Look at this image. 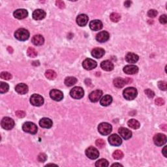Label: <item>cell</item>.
Wrapping results in <instances>:
<instances>
[{
    "mask_svg": "<svg viewBox=\"0 0 167 167\" xmlns=\"http://www.w3.org/2000/svg\"><path fill=\"white\" fill-rule=\"evenodd\" d=\"M138 92L136 88L130 87L125 89L123 92V95L125 99L128 101H131L134 99L136 97Z\"/></svg>",
    "mask_w": 167,
    "mask_h": 167,
    "instance_id": "6da1fadb",
    "label": "cell"
},
{
    "mask_svg": "<svg viewBox=\"0 0 167 167\" xmlns=\"http://www.w3.org/2000/svg\"><path fill=\"white\" fill-rule=\"evenodd\" d=\"M101 67L106 71H111L114 69V64L111 61L105 60L101 63Z\"/></svg>",
    "mask_w": 167,
    "mask_h": 167,
    "instance_id": "484cf974",
    "label": "cell"
},
{
    "mask_svg": "<svg viewBox=\"0 0 167 167\" xmlns=\"http://www.w3.org/2000/svg\"><path fill=\"white\" fill-rule=\"evenodd\" d=\"M2 127L5 130H11L14 127V121L11 117H3L1 122Z\"/></svg>",
    "mask_w": 167,
    "mask_h": 167,
    "instance_id": "8992f818",
    "label": "cell"
},
{
    "mask_svg": "<svg viewBox=\"0 0 167 167\" xmlns=\"http://www.w3.org/2000/svg\"><path fill=\"white\" fill-rule=\"evenodd\" d=\"M64 82L67 86L70 87L73 85H75L77 82V79L75 78V77H72V76L67 77L66 80H65Z\"/></svg>",
    "mask_w": 167,
    "mask_h": 167,
    "instance_id": "f1b7e54d",
    "label": "cell"
},
{
    "mask_svg": "<svg viewBox=\"0 0 167 167\" xmlns=\"http://www.w3.org/2000/svg\"><path fill=\"white\" fill-rule=\"evenodd\" d=\"M157 11L155 9H151L148 12V16L150 18H155L157 15Z\"/></svg>",
    "mask_w": 167,
    "mask_h": 167,
    "instance_id": "ab89813d",
    "label": "cell"
},
{
    "mask_svg": "<svg viewBox=\"0 0 167 167\" xmlns=\"http://www.w3.org/2000/svg\"><path fill=\"white\" fill-rule=\"evenodd\" d=\"M110 38V35L107 31H101L96 35V40L99 43L107 42Z\"/></svg>",
    "mask_w": 167,
    "mask_h": 167,
    "instance_id": "5bb4252c",
    "label": "cell"
},
{
    "mask_svg": "<svg viewBox=\"0 0 167 167\" xmlns=\"http://www.w3.org/2000/svg\"><path fill=\"white\" fill-rule=\"evenodd\" d=\"M85 155L90 159H96L99 157V152L94 147H89L85 150Z\"/></svg>",
    "mask_w": 167,
    "mask_h": 167,
    "instance_id": "52a82bcc",
    "label": "cell"
},
{
    "mask_svg": "<svg viewBox=\"0 0 167 167\" xmlns=\"http://www.w3.org/2000/svg\"><path fill=\"white\" fill-rule=\"evenodd\" d=\"M112 102V97L111 95H105L100 101V104L103 107H107L110 105Z\"/></svg>",
    "mask_w": 167,
    "mask_h": 167,
    "instance_id": "4316f807",
    "label": "cell"
},
{
    "mask_svg": "<svg viewBox=\"0 0 167 167\" xmlns=\"http://www.w3.org/2000/svg\"><path fill=\"white\" fill-rule=\"evenodd\" d=\"M158 87L161 90L166 91L167 89V85L166 82H165V81H160V82H158Z\"/></svg>",
    "mask_w": 167,
    "mask_h": 167,
    "instance_id": "74e56055",
    "label": "cell"
},
{
    "mask_svg": "<svg viewBox=\"0 0 167 167\" xmlns=\"http://www.w3.org/2000/svg\"><path fill=\"white\" fill-rule=\"evenodd\" d=\"M45 76L49 80H54L56 78L57 74L54 71L48 70L45 72Z\"/></svg>",
    "mask_w": 167,
    "mask_h": 167,
    "instance_id": "1f68e13d",
    "label": "cell"
},
{
    "mask_svg": "<svg viewBox=\"0 0 167 167\" xmlns=\"http://www.w3.org/2000/svg\"><path fill=\"white\" fill-rule=\"evenodd\" d=\"M70 95L73 99H80L84 97V91L81 87H75L71 90Z\"/></svg>",
    "mask_w": 167,
    "mask_h": 167,
    "instance_id": "5b68a950",
    "label": "cell"
},
{
    "mask_svg": "<svg viewBox=\"0 0 167 167\" xmlns=\"http://www.w3.org/2000/svg\"><path fill=\"white\" fill-rule=\"evenodd\" d=\"M166 136L164 134L158 133L153 137V142L154 144L157 146H162L166 144Z\"/></svg>",
    "mask_w": 167,
    "mask_h": 167,
    "instance_id": "ba28073f",
    "label": "cell"
},
{
    "mask_svg": "<svg viewBox=\"0 0 167 167\" xmlns=\"http://www.w3.org/2000/svg\"><path fill=\"white\" fill-rule=\"evenodd\" d=\"M112 125L108 123H105V122L100 124L98 126V131L102 135H108V134H109L112 132Z\"/></svg>",
    "mask_w": 167,
    "mask_h": 167,
    "instance_id": "277c9868",
    "label": "cell"
},
{
    "mask_svg": "<svg viewBox=\"0 0 167 167\" xmlns=\"http://www.w3.org/2000/svg\"><path fill=\"white\" fill-rule=\"evenodd\" d=\"M138 59H139L138 56L132 52H129L128 54H127V55L125 56L126 62L129 63H135L138 62Z\"/></svg>",
    "mask_w": 167,
    "mask_h": 167,
    "instance_id": "44dd1931",
    "label": "cell"
},
{
    "mask_svg": "<svg viewBox=\"0 0 167 167\" xmlns=\"http://www.w3.org/2000/svg\"><path fill=\"white\" fill-rule=\"evenodd\" d=\"M127 125L129 127H131V129H137L139 128L140 126L139 122L134 119L129 120V121L127 122Z\"/></svg>",
    "mask_w": 167,
    "mask_h": 167,
    "instance_id": "f546056e",
    "label": "cell"
},
{
    "mask_svg": "<svg viewBox=\"0 0 167 167\" xmlns=\"http://www.w3.org/2000/svg\"><path fill=\"white\" fill-rule=\"evenodd\" d=\"M161 128L162 130H163V131H166V129H167L166 125H165V124H164V125H161Z\"/></svg>",
    "mask_w": 167,
    "mask_h": 167,
    "instance_id": "681fc988",
    "label": "cell"
},
{
    "mask_svg": "<svg viewBox=\"0 0 167 167\" xmlns=\"http://www.w3.org/2000/svg\"><path fill=\"white\" fill-rule=\"evenodd\" d=\"M108 165V161L104 159H101L95 162V166L97 167H107Z\"/></svg>",
    "mask_w": 167,
    "mask_h": 167,
    "instance_id": "4dcf8cb0",
    "label": "cell"
},
{
    "mask_svg": "<svg viewBox=\"0 0 167 167\" xmlns=\"http://www.w3.org/2000/svg\"><path fill=\"white\" fill-rule=\"evenodd\" d=\"M31 42L35 46H40L43 44L44 42V39L42 35H36L33 37L31 39Z\"/></svg>",
    "mask_w": 167,
    "mask_h": 167,
    "instance_id": "d4e9b609",
    "label": "cell"
},
{
    "mask_svg": "<svg viewBox=\"0 0 167 167\" xmlns=\"http://www.w3.org/2000/svg\"><path fill=\"white\" fill-rule=\"evenodd\" d=\"M0 76H1V79L6 80H9L11 79L12 77H13L11 73L8 72H2L1 73V75H0Z\"/></svg>",
    "mask_w": 167,
    "mask_h": 167,
    "instance_id": "8d00e7d4",
    "label": "cell"
},
{
    "mask_svg": "<svg viewBox=\"0 0 167 167\" xmlns=\"http://www.w3.org/2000/svg\"><path fill=\"white\" fill-rule=\"evenodd\" d=\"M162 154H163V156L165 157H167V155H166V146H165L163 149H162Z\"/></svg>",
    "mask_w": 167,
    "mask_h": 167,
    "instance_id": "c3c4849f",
    "label": "cell"
},
{
    "mask_svg": "<svg viewBox=\"0 0 167 167\" xmlns=\"http://www.w3.org/2000/svg\"><path fill=\"white\" fill-rule=\"evenodd\" d=\"M15 90L18 93H19V94H26L28 92V86L26 84L23 83L18 84V85H16Z\"/></svg>",
    "mask_w": 167,
    "mask_h": 167,
    "instance_id": "7402d4cb",
    "label": "cell"
},
{
    "mask_svg": "<svg viewBox=\"0 0 167 167\" xmlns=\"http://www.w3.org/2000/svg\"><path fill=\"white\" fill-rule=\"evenodd\" d=\"M120 136L125 140H128L132 137V132L127 128L120 127L118 130Z\"/></svg>",
    "mask_w": 167,
    "mask_h": 167,
    "instance_id": "9a60e30c",
    "label": "cell"
},
{
    "mask_svg": "<svg viewBox=\"0 0 167 167\" xmlns=\"http://www.w3.org/2000/svg\"><path fill=\"white\" fill-rule=\"evenodd\" d=\"M112 157L116 160L121 159L124 157V153L121 150H116L112 154Z\"/></svg>",
    "mask_w": 167,
    "mask_h": 167,
    "instance_id": "e575fe53",
    "label": "cell"
},
{
    "mask_svg": "<svg viewBox=\"0 0 167 167\" xmlns=\"http://www.w3.org/2000/svg\"><path fill=\"white\" fill-rule=\"evenodd\" d=\"M88 17L86 14H82L79 15L76 18V23L80 26H85L88 22Z\"/></svg>",
    "mask_w": 167,
    "mask_h": 167,
    "instance_id": "ac0fdd59",
    "label": "cell"
},
{
    "mask_svg": "<svg viewBox=\"0 0 167 167\" xmlns=\"http://www.w3.org/2000/svg\"><path fill=\"white\" fill-rule=\"evenodd\" d=\"M112 166H123V165L121 164H119V163H114V164L112 165Z\"/></svg>",
    "mask_w": 167,
    "mask_h": 167,
    "instance_id": "f907efd6",
    "label": "cell"
},
{
    "mask_svg": "<svg viewBox=\"0 0 167 167\" xmlns=\"http://www.w3.org/2000/svg\"><path fill=\"white\" fill-rule=\"evenodd\" d=\"M114 85V86L117 88H123L124 85L127 84L125 80L121 79V78H116L113 81Z\"/></svg>",
    "mask_w": 167,
    "mask_h": 167,
    "instance_id": "83f0119b",
    "label": "cell"
},
{
    "mask_svg": "<svg viewBox=\"0 0 167 167\" xmlns=\"http://www.w3.org/2000/svg\"><path fill=\"white\" fill-rule=\"evenodd\" d=\"M30 103L35 107H40L44 103L43 97L38 94H34L30 97Z\"/></svg>",
    "mask_w": 167,
    "mask_h": 167,
    "instance_id": "9c48e42d",
    "label": "cell"
},
{
    "mask_svg": "<svg viewBox=\"0 0 167 167\" xmlns=\"http://www.w3.org/2000/svg\"><path fill=\"white\" fill-rule=\"evenodd\" d=\"M47 159V155L45 153H40L37 157L38 161L40 162H44V161H46Z\"/></svg>",
    "mask_w": 167,
    "mask_h": 167,
    "instance_id": "f35d334b",
    "label": "cell"
},
{
    "mask_svg": "<svg viewBox=\"0 0 167 167\" xmlns=\"http://www.w3.org/2000/svg\"><path fill=\"white\" fill-rule=\"evenodd\" d=\"M56 5L57 7H58L60 9H64L65 7H66V5H65V3L63 1H60V0H58V1L56 2Z\"/></svg>",
    "mask_w": 167,
    "mask_h": 167,
    "instance_id": "b9f144b4",
    "label": "cell"
},
{
    "mask_svg": "<svg viewBox=\"0 0 167 167\" xmlns=\"http://www.w3.org/2000/svg\"><path fill=\"white\" fill-rule=\"evenodd\" d=\"M97 66V62L92 59L87 58L85 59L82 63V67L85 69V70L90 71L92 69H95Z\"/></svg>",
    "mask_w": 167,
    "mask_h": 167,
    "instance_id": "30bf717a",
    "label": "cell"
},
{
    "mask_svg": "<svg viewBox=\"0 0 167 167\" xmlns=\"http://www.w3.org/2000/svg\"><path fill=\"white\" fill-rule=\"evenodd\" d=\"M22 129L24 132L35 134L37 132V127L33 122H26L22 125Z\"/></svg>",
    "mask_w": 167,
    "mask_h": 167,
    "instance_id": "3957f363",
    "label": "cell"
},
{
    "mask_svg": "<svg viewBox=\"0 0 167 167\" xmlns=\"http://www.w3.org/2000/svg\"><path fill=\"white\" fill-rule=\"evenodd\" d=\"M15 38L18 40L24 41L26 40L30 37V32L24 28H20L17 30L14 33Z\"/></svg>",
    "mask_w": 167,
    "mask_h": 167,
    "instance_id": "7a4b0ae2",
    "label": "cell"
},
{
    "mask_svg": "<svg viewBox=\"0 0 167 167\" xmlns=\"http://www.w3.org/2000/svg\"><path fill=\"white\" fill-rule=\"evenodd\" d=\"M159 22L162 24H166L167 23V18L166 14L161 15L159 18Z\"/></svg>",
    "mask_w": 167,
    "mask_h": 167,
    "instance_id": "ee69618b",
    "label": "cell"
},
{
    "mask_svg": "<svg viewBox=\"0 0 167 167\" xmlns=\"http://www.w3.org/2000/svg\"><path fill=\"white\" fill-rule=\"evenodd\" d=\"M103 23L99 20H94L89 23V27L93 31H99L103 28Z\"/></svg>",
    "mask_w": 167,
    "mask_h": 167,
    "instance_id": "2e32d148",
    "label": "cell"
},
{
    "mask_svg": "<svg viewBox=\"0 0 167 167\" xmlns=\"http://www.w3.org/2000/svg\"><path fill=\"white\" fill-rule=\"evenodd\" d=\"M155 103L158 106H162L165 104V101L162 98H157L155 101Z\"/></svg>",
    "mask_w": 167,
    "mask_h": 167,
    "instance_id": "f6af8a7d",
    "label": "cell"
},
{
    "mask_svg": "<svg viewBox=\"0 0 167 167\" xmlns=\"http://www.w3.org/2000/svg\"><path fill=\"white\" fill-rule=\"evenodd\" d=\"M145 93L148 96V97H149V98H153V97L155 96L154 92L149 89H146V90H145Z\"/></svg>",
    "mask_w": 167,
    "mask_h": 167,
    "instance_id": "7bdbcfd3",
    "label": "cell"
},
{
    "mask_svg": "<svg viewBox=\"0 0 167 167\" xmlns=\"http://www.w3.org/2000/svg\"><path fill=\"white\" fill-rule=\"evenodd\" d=\"M39 125L43 128L50 129L52 127L53 122L49 118L43 117L39 121Z\"/></svg>",
    "mask_w": 167,
    "mask_h": 167,
    "instance_id": "ffe728a7",
    "label": "cell"
},
{
    "mask_svg": "<svg viewBox=\"0 0 167 167\" xmlns=\"http://www.w3.org/2000/svg\"><path fill=\"white\" fill-rule=\"evenodd\" d=\"M109 144L113 146H119L122 144V140L120 136L117 134H114L108 138Z\"/></svg>",
    "mask_w": 167,
    "mask_h": 167,
    "instance_id": "8fae6325",
    "label": "cell"
},
{
    "mask_svg": "<svg viewBox=\"0 0 167 167\" xmlns=\"http://www.w3.org/2000/svg\"><path fill=\"white\" fill-rule=\"evenodd\" d=\"M14 17L17 19H24L27 17L28 12L26 9H20L16 10L13 13Z\"/></svg>",
    "mask_w": 167,
    "mask_h": 167,
    "instance_id": "d6986e66",
    "label": "cell"
},
{
    "mask_svg": "<svg viewBox=\"0 0 167 167\" xmlns=\"http://www.w3.org/2000/svg\"><path fill=\"white\" fill-rule=\"evenodd\" d=\"M46 17L45 11L42 9H37L33 13V18L36 20H43Z\"/></svg>",
    "mask_w": 167,
    "mask_h": 167,
    "instance_id": "603a6c76",
    "label": "cell"
},
{
    "mask_svg": "<svg viewBox=\"0 0 167 167\" xmlns=\"http://www.w3.org/2000/svg\"><path fill=\"white\" fill-rule=\"evenodd\" d=\"M132 2L131 1H126L125 3H124V5L126 7H129L130 6H131Z\"/></svg>",
    "mask_w": 167,
    "mask_h": 167,
    "instance_id": "7dc6e473",
    "label": "cell"
},
{
    "mask_svg": "<svg viewBox=\"0 0 167 167\" xmlns=\"http://www.w3.org/2000/svg\"><path fill=\"white\" fill-rule=\"evenodd\" d=\"M9 85L8 84L5 82H2L0 84V93H5L9 91Z\"/></svg>",
    "mask_w": 167,
    "mask_h": 167,
    "instance_id": "d6a6232c",
    "label": "cell"
},
{
    "mask_svg": "<svg viewBox=\"0 0 167 167\" xmlns=\"http://www.w3.org/2000/svg\"><path fill=\"white\" fill-rule=\"evenodd\" d=\"M50 96L51 98L56 101H60L63 98V93L58 89H52L50 92Z\"/></svg>",
    "mask_w": 167,
    "mask_h": 167,
    "instance_id": "4fadbf2b",
    "label": "cell"
},
{
    "mask_svg": "<svg viewBox=\"0 0 167 167\" xmlns=\"http://www.w3.org/2000/svg\"><path fill=\"white\" fill-rule=\"evenodd\" d=\"M110 18L113 22H117L121 19V15L116 13H113L110 16Z\"/></svg>",
    "mask_w": 167,
    "mask_h": 167,
    "instance_id": "d590c367",
    "label": "cell"
},
{
    "mask_svg": "<svg viewBox=\"0 0 167 167\" xmlns=\"http://www.w3.org/2000/svg\"><path fill=\"white\" fill-rule=\"evenodd\" d=\"M105 54V51L101 48H95L92 51V55L95 58H101Z\"/></svg>",
    "mask_w": 167,
    "mask_h": 167,
    "instance_id": "cb8c5ba5",
    "label": "cell"
},
{
    "mask_svg": "<svg viewBox=\"0 0 167 167\" xmlns=\"http://www.w3.org/2000/svg\"><path fill=\"white\" fill-rule=\"evenodd\" d=\"M102 95H103V92L100 89H97V90L92 92L89 95V99L93 103H96L101 99Z\"/></svg>",
    "mask_w": 167,
    "mask_h": 167,
    "instance_id": "7c38bea8",
    "label": "cell"
},
{
    "mask_svg": "<svg viewBox=\"0 0 167 167\" xmlns=\"http://www.w3.org/2000/svg\"><path fill=\"white\" fill-rule=\"evenodd\" d=\"M124 71L127 75H134L138 72V68L134 65H127L124 67Z\"/></svg>",
    "mask_w": 167,
    "mask_h": 167,
    "instance_id": "e0dca14e",
    "label": "cell"
},
{
    "mask_svg": "<svg viewBox=\"0 0 167 167\" xmlns=\"http://www.w3.org/2000/svg\"><path fill=\"white\" fill-rule=\"evenodd\" d=\"M16 115H17V117L20 118H22L26 116V112H24L22 111H18L16 112Z\"/></svg>",
    "mask_w": 167,
    "mask_h": 167,
    "instance_id": "bcb514c9",
    "label": "cell"
},
{
    "mask_svg": "<svg viewBox=\"0 0 167 167\" xmlns=\"http://www.w3.org/2000/svg\"><path fill=\"white\" fill-rule=\"evenodd\" d=\"M95 144H96L97 146H98L99 148H103L105 145V142L103 139H98L96 140Z\"/></svg>",
    "mask_w": 167,
    "mask_h": 167,
    "instance_id": "60d3db41",
    "label": "cell"
},
{
    "mask_svg": "<svg viewBox=\"0 0 167 167\" xmlns=\"http://www.w3.org/2000/svg\"><path fill=\"white\" fill-rule=\"evenodd\" d=\"M27 56L30 57V58H35L37 56V52L35 50V48L32 47H29L27 50Z\"/></svg>",
    "mask_w": 167,
    "mask_h": 167,
    "instance_id": "836d02e7",
    "label": "cell"
}]
</instances>
